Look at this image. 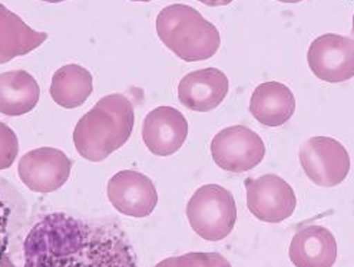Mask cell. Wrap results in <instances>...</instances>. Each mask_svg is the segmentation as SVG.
<instances>
[{"mask_svg":"<svg viewBox=\"0 0 354 267\" xmlns=\"http://www.w3.org/2000/svg\"><path fill=\"white\" fill-rule=\"evenodd\" d=\"M24 267H138L136 255L116 223L52 213L24 243Z\"/></svg>","mask_w":354,"mask_h":267,"instance_id":"6da1fadb","label":"cell"},{"mask_svg":"<svg viewBox=\"0 0 354 267\" xmlns=\"http://www.w3.org/2000/svg\"><path fill=\"white\" fill-rule=\"evenodd\" d=\"M133 124L135 113L131 101L121 93L108 95L76 124L73 131L76 151L88 161H104L127 144Z\"/></svg>","mask_w":354,"mask_h":267,"instance_id":"7a4b0ae2","label":"cell"},{"mask_svg":"<svg viewBox=\"0 0 354 267\" xmlns=\"http://www.w3.org/2000/svg\"><path fill=\"white\" fill-rule=\"evenodd\" d=\"M156 33L162 44L185 62L205 61L221 45L218 29L191 6L175 3L156 17Z\"/></svg>","mask_w":354,"mask_h":267,"instance_id":"3957f363","label":"cell"},{"mask_svg":"<svg viewBox=\"0 0 354 267\" xmlns=\"http://www.w3.org/2000/svg\"><path fill=\"white\" fill-rule=\"evenodd\" d=\"M192 230L208 241L225 239L237 221V205L230 190L207 184L192 194L187 205Z\"/></svg>","mask_w":354,"mask_h":267,"instance_id":"277c9868","label":"cell"},{"mask_svg":"<svg viewBox=\"0 0 354 267\" xmlns=\"http://www.w3.org/2000/svg\"><path fill=\"white\" fill-rule=\"evenodd\" d=\"M211 154L220 168L230 173H245L264 160L266 145L257 132L243 125H232L214 137Z\"/></svg>","mask_w":354,"mask_h":267,"instance_id":"5b68a950","label":"cell"},{"mask_svg":"<svg viewBox=\"0 0 354 267\" xmlns=\"http://www.w3.org/2000/svg\"><path fill=\"white\" fill-rule=\"evenodd\" d=\"M300 163L307 177L320 187H336L350 171L347 149L334 138L313 137L300 148Z\"/></svg>","mask_w":354,"mask_h":267,"instance_id":"8992f818","label":"cell"},{"mask_svg":"<svg viewBox=\"0 0 354 267\" xmlns=\"http://www.w3.org/2000/svg\"><path fill=\"white\" fill-rule=\"evenodd\" d=\"M244 184L248 210L261 221L281 223L296 210L297 199L292 187L279 176L247 178Z\"/></svg>","mask_w":354,"mask_h":267,"instance_id":"52a82bcc","label":"cell"},{"mask_svg":"<svg viewBox=\"0 0 354 267\" xmlns=\"http://www.w3.org/2000/svg\"><path fill=\"white\" fill-rule=\"evenodd\" d=\"M307 62L322 81L330 84L348 81L354 75L353 39L334 33L322 35L310 45Z\"/></svg>","mask_w":354,"mask_h":267,"instance_id":"ba28073f","label":"cell"},{"mask_svg":"<svg viewBox=\"0 0 354 267\" xmlns=\"http://www.w3.org/2000/svg\"><path fill=\"white\" fill-rule=\"evenodd\" d=\"M72 161L62 149L42 147L29 151L19 163V177L35 193H52L71 176Z\"/></svg>","mask_w":354,"mask_h":267,"instance_id":"9c48e42d","label":"cell"},{"mask_svg":"<svg viewBox=\"0 0 354 267\" xmlns=\"http://www.w3.org/2000/svg\"><path fill=\"white\" fill-rule=\"evenodd\" d=\"M108 199L118 212L131 217H147L158 204L153 183L133 169L120 171L109 180Z\"/></svg>","mask_w":354,"mask_h":267,"instance_id":"30bf717a","label":"cell"},{"mask_svg":"<svg viewBox=\"0 0 354 267\" xmlns=\"http://www.w3.org/2000/svg\"><path fill=\"white\" fill-rule=\"evenodd\" d=\"M188 136V122L183 113L172 107L151 111L144 120L142 138L155 156L168 157L178 151Z\"/></svg>","mask_w":354,"mask_h":267,"instance_id":"8fae6325","label":"cell"},{"mask_svg":"<svg viewBox=\"0 0 354 267\" xmlns=\"http://www.w3.org/2000/svg\"><path fill=\"white\" fill-rule=\"evenodd\" d=\"M228 78L217 68L194 71L185 75L178 86L180 102L198 112H208L224 101L228 93Z\"/></svg>","mask_w":354,"mask_h":267,"instance_id":"7c38bea8","label":"cell"},{"mask_svg":"<svg viewBox=\"0 0 354 267\" xmlns=\"http://www.w3.org/2000/svg\"><path fill=\"white\" fill-rule=\"evenodd\" d=\"M288 253L296 267H333L337 243L326 227L307 225L292 237Z\"/></svg>","mask_w":354,"mask_h":267,"instance_id":"4fadbf2b","label":"cell"},{"mask_svg":"<svg viewBox=\"0 0 354 267\" xmlns=\"http://www.w3.org/2000/svg\"><path fill=\"white\" fill-rule=\"evenodd\" d=\"M296 111V98L290 88L281 82H264L254 89L250 100V112L260 124L267 127L284 125Z\"/></svg>","mask_w":354,"mask_h":267,"instance_id":"5bb4252c","label":"cell"},{"mask_svg":"<svg viewBox=\"0 0 354 267\" xmlns=\"http://www.w3.org/2000/svg\"><path fill=\"white\" fill-rule=\"evenodd\" d=\"M48 39L45 32L29 28L21 17L0 3V65L28 55Z\"/></svg>","mask_w":354,"mask_h":267,"instance_id":"9a60e30c","label":"cell"},{"mask_svg":"<svg viewBox=\"0 0 354 267\" xmlns=\"http://www.w3.org/2000/svg\"><path fill=\"white\" fill-rule=\"evenodd\" d=\"M41 88L26 71L0 73V112L9 117H21L39 102Z\"/></svg>","mask_w":354,"mask_h":267,"instance_id":"2e32d148","label":"cell"},{"mask_svg":"<svg viewBox=\"0 0 354 267\" xmlns=\"http://www.w3.org/2000/svg\"><path fill=\"white\" fill-rule=\"evenodd\" d=\"M93 91L92 73L80 65L57 69L50 84V97L62 108L72 109L84 105Z\"/></svg>","mask_w":354,"mask_h":267,"instance_id":"e0dca14e","label":"cell"},{"mask_svg":"<svg viewBox=\"0 0 354 267\" xmlns=\"http://www.w3.org/2000/svg\"><path fill=\"white\" fill-rule=\"evenodd\" d=\"M174 267H232L231 263L218 253H188L172 257Z\"/></svg>","mask_w":354,"mask_h":267,"instance_id":"ac0fdd59","label":"cell"},{"mask_svg":"<svg viewBox=\"0 0 354 267\" xmlns=\"http://www.w3.org/2000/svg\"><path fill=\"white\" fill-rule=\"evenodd\" d=\"M19 152V141L15 131L6 125L5 122H0V171L9 168Z\"/></svg>","mask_w":354,"mask_h":267,"instance_id":"d6986e66","label":"cell"},{"mask_svg":"<svg viewBox=\"0 0 354 267\" xmlns=\"http://www.w3.org/2000/svg\"><path fill=\"white\" fill-rule=\"evenodd\" d=\"M12 216V207L3 193H0V264L5 259L9 244V223Z\"/></svg>","mask_w":354,"mask_h":267,"instance_id":"ffe728a7","label":"cell"},{"mask_svg":"<svg viewBox=\"0 0 354 267\" xmlns=\"http://www.w3.org/2000/svg\"><path fill=\"white\" fill-rule=\"evenodd\" d=\"M155 267H174V263H172V257L162 260L161 263H158V264H156Z\"/></svg>","mask_w":354,"mask_h":267,"instance_id":"44dd1931","label":"cell"}]
</instances>
